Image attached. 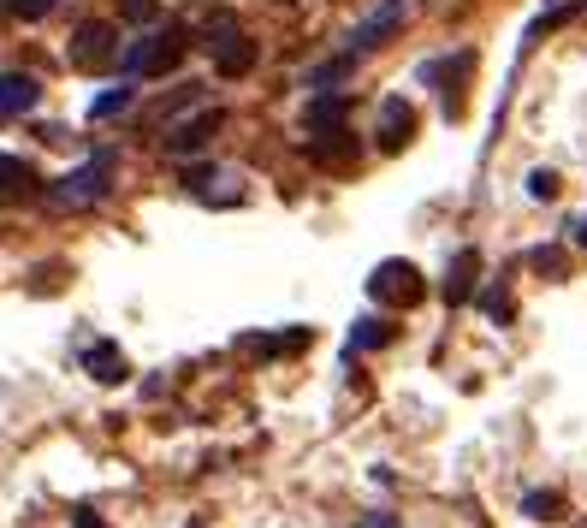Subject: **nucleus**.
<instances>
[{
    "mask_svg": "<svg viewBox=\"0 0 587 528\" xmlns=\"http://www.w3.org/2000/svg\"><path fill=\"white\" fill-rule=\"evenodd\" d=\"M42 101V83L31 71H0V120H19V113H31Z\"/></svg>",
    "mask_w": 587,
    "mask_h": 528,
    "instance_id": "9",
    "label": "nucleus"
},
{
    "mask_svg": "<svg viewBox=\"0 0 587 528\" xmlns=\"http://www.w3.org/2000/svg\"><path fill=\"white\" fill-rule=\"evenodd\" d=\"M71 528H108V523H101V517H95V510H83V517H78V523H71Z\"/></svg>",
    "mask_w": 587,
    "mask_h": 528,
    "instance_id": "26",
    "label": "nucleus"
},
{
    "mask_svg": "<svg viewBox=\"0 0 587 528\" xmlns=\"http://www.w3.org/2000/svg\"><path fill=\"white\" fill-rule=\"evenodd\" d=\"M582 12V0H569V7H557V12H546V19H534V31H528V42H540L546 31H557V24H569Z\"/></svg>",
    "mask_w": 587,
    "mask_h": 528,
    "instance_id": "21",
    "label": "nucleus"
},
{
    "mask_svg": "<svg viewBox=\"0 0 587 528\" xmlns=\"http://www.w3.org/2000/svg\"><path fill=\"white\" fill-rule=\"evenodd\" d=\"M369 297L374 303H386V310H416L421 297H428V280H421V268L416 261H380V268L369 273Z\"/></svg>",
    "mask_w": 587,
    "mask_h": 528,
    "instance_id": "3",
    "label": "nucleus"
},
{
    "mask_svg": "<svg viewBox=\"0 0 587 528\" xmlns=\"http://www.w3.org/2000/svg\"><path fill=\"white\" fill-rule=\"evenodd\" d=\"M398 31H404V0H380L369 19H362L357 31H350V48H345V54H357V60H362V54L386 48V42L398 36Z\"/></svg>",
    "mask_w": 587,
    "mask_h": 528,
    "instance_id": "6",
    "label": "nucleus"
},
{
    "mask_svg": "<svg viewBox=\"0 0 587 528\" xmlns=\"http://www.w3.org/2000/svg\"><path fill=\"white\" fill-rule=\"evenodd\" d=\"M315 333L309 327H297V333H279V339H244V350L249 357H285V350H303Z\"/></svg>",
    "mask_w": 587,
    "mask_h": 528,
    "instance_id": "16",
    "label": "nucleus"
},
{
    "mask_svg": "<svg viewBox=\"0 0 587 528\" xmlns=\"http://www.w3.org/2000/svg\"><path fill=\"white\" fill-rule=\"evenodd\" d=\"M374 137H380V149L386 155H398L409 137H416V108H409L404 96H386L380 101V125H374Z\"/></svg>",
    "mask_w": 587,
    "mask_h": 528,
    "instance_id": "8",
    "label": "nucleus"
},
{
    "mask_svg": "<svg viewBox=\"0 0 587 528\" xmlns=\"http://www.w3.org/2000/svg\"><path fill=\"white\" fill-rule=\"evenodd\" d=\"M83 369H90V374L101 380V386H120V380L131 374V369H125V350H120V345H108V339L83 350Z\"/></svg>",
    "mask_w": 587,
    "mask_h": 528,
    "instance_id": "13",
    "label": "nucleus"
},
{
    "mask_svg": "<svg viewBox=\"0 0 587 528\" xmlns=\"http://www.w3.org/2000/svg\"><path fill=\"white\" fill-rule=\"evenodd\" d=\"M481 310H487L493 321H510V297H505V291H487V297H481Z\"/></svg>",
    "mask_w": 587,
    "mask_h": 528,
    "instance_id": "24",
    "label": "nucleus"
},
{
    "mask_svg": "<svg viewBox=\"0 0 587 528\" xmlns=\"http://www.w3.org/2000/svg\"><path fill=\"white\" fill-rule=\"evenodd\" d=\"M309 160H315V167H350V160H357V137H350L345 125L309 131Z\"/></svg>",
    "mask_w": 587,
    "mask_h": 528,
    "instance_id": "10",
    "label": "nucleus"
},
{
    "mask_svg": "<svg viewBox=\"0 0 587 528\" xmlns=\"http://www.w3.org/2000/svg\"><path fill=\"white\" fill-rule=\"evenodd\" d=\"M42 179H36V167L31 160H19V155H0V196H31Z\"/></svg>",
    "mask_w": 587,
    "mask_h": 528,
    "instance_id": "15",
    "label": "nucleus"
},
{
    "mask_svg": "<svg viewBox=\"0 0 587 528\" xmlns=\"http://www.w3.org/2000/svg\"><path fill=\"white\" fill-rule=\"evenodd\" d=\"M113 60H120V31H113L108 19L78 24V36H71V66L78 71H108Z\"/></svg>",
    "mask_w": 587,
    "mask_h": 528,
    "instance_id": "5",
    "label": "nucleus"
},
{
    "mask_svg": "<svg viewBox=\"0 0 587 528\" xmlns=\"http://www.w3.org/2000/svg\"><path fill=\"white\" fill-rule=\"evenodd\" d=\"M219 125H226V113H219V108H202L196 120H179V125L167 131V149H172V155H202V149L219 137Z\"/></svg>",
    "mask_w": 587,
    "mask_h": 528,
    "instance_id": "7",
    "label": "nucleus"
},
{
    "mask_svg": "<svg viewBox=\"0 0 587 528\" xmlns=\"http://www.w3.org/2000/svg\"><path fill=\"white\" fill-rule=\"evenodd\" d=\"M202 48L214 54L219 78H249V71H256V42L244 36V24L232 19V12H214V19L202 24Z\"/></svg>",
    "mask_w": 587,
    "mask_h": 528,
    "instance_id": "1",
    "label": "nucleus"
},
{
    "mask_svg": "<svg viewBox=\"0 0 587 528\" xmlns=\"http://www.w3.org/2000/svg\"><path fill=\"white\" fill-rule=\"evenodd\" d=\"M469 66H475V54H458V60H439V66L421 71L428 83H445V113H451V120L463 113V90H458V83L469 78Z\"/></svg>",
    "mask_w": 587,
    "mask_h": 528,
    "instance_id": "12",
    "label": "nucleus"
},
{
    "mask_svg": "<svg viewBox=\"0 0 587 528\" xmlns=\"http://www.w3.org/2000/svg\"><path fill=\"white\" fill-rule=\"evenodd\" d=\"M380 345H392V327L386 321H357V333H350V350H380Z\"/></svg>",
    "mask_w": 587,
    "mask_h": 528,
    "instance_id": "17",
    "label": "nucleus"
},
{
    "mask_svg": "<svg viewBox=\"0 0 587 528\" xmlns=\"http://www.w3.org/2000/svg\"><path fill=\"white\" fill-rule=\"evenodd\" d=\"M481 285V249H458L445 268V303H469Z\"/></svg>",
    "mask_w": 587,
    "mask_h": 528,
    "instance_id": "11",
    "label": "nucleus"
},
{
    "mask_svg": "<svg viewBox=\"0 0 587 528\" xmlns=\"http://www.w3.org/2000/svg\"><path fill=\"white\" fill-rule=\"evenodd\" d=\"M120 12L131 24H149V19H160V0H120Z\"/></svg>",
    "mask_w": 587,
    "mask_h": 528,
    "instance_id": "23",
    "label": "nucleus"
},
{
    "mask_svg": "<svg viewBox=\"0 0 587 528\" xmlns=\"http://www.w3.org/2000/svg\"><path fill=\"white\" fill-rule=\"evenodd\" d=\"M522 510H528L534 523H557V517H564V498H557V493H528Z\"/></svg>",
    "mask_w": 587,
    "mask_h": 528,
    "instance_id": "18",
    "label": "nucleus"
},
{
    "mask_svg": "<svg viewBox=\"0 0 587 528\" xmlns=\"http://www.w3.org/2000/svg\"><path fill=\"white\" fill-rule=\"evenodd\" d=\"M350 66H357V54H339V60L315 66V71H309V83H315V90H327V83H345V78H350Z\"/></svg>",
    "mask_w": 587,
    "mask_h": 528,
    "instance_id": "19",
    "label": "nucleus"
},
{
    "mask_svg": "<svg viewBox=\"0 0 587 528\" xmlns=\"http://www.w3.org/2000/svg\"><path fill=\"white\" fill-rule=\"evenodd\" d=\"M125 108H131V90H108V96L90 101V120H113V113H125Z\"/></svg>",
    "mask_w": 587,
    "mask_h": 528,
    "instance_id": "20",
    "label": "nucleus"
},
{
    "mask_svg": "<svg viewBox=\"0 0 587 528\" xmlns=\"http://www.w3.org/2000/svg\"><path fill=\"white\" fill-rule=\"evenodd\" d=\"M357 528H398V523H392V517H362Z\"/></svg>",
    "mask_w": 587,
    "mask_h": 528,
    "instance_id": "27",
    "label": "nucleus"
},
{
    "mask_svg": "<svg viewBox=\"0 0 587 528\" xmlns=\"http://www.w3.org/2000/svg\"><path fill=\"white\" fill-rule=\"evenodd\" d=\"M184 48H190V31H184V24H160V31H149L137 48L125 54V66L137 71V78H167V71H179Z\"/></svg>",
    "mask_w": 587,
    "mask_h": 528,
    "instance_id": "2",
    "label": "nucleus"
},
{
    "mask_svg": "<svg viewBox=\"0 0 587 528\" xmlns=\"http://www.w3.org/2000/svg\"><path fill=\"white\" fill-rule=\"evenodd\" d=\"M528 196H534V202H552V196H557V172H546V167L528 172Z\"/></svg>",
    "mask_w": 587,
    "mask_h": 528,
    "instance_id": "22",
    "label": "nucleus"
},
{
    "mask_svg": "<svg viewBox=\"0 0 587 528\" xmlns=\"http://www.w3.org/2000/svg\"><path fill=\"white\" fill-rule=\"evenodd\" d=\"M108 190H113V155H95L90 167L66 172V179L54 184V202H60V209H90V202H101Z\"/></svg>",
    "mask_w": 587,
    "mask_h": 528,
    "instance_id": "4",
    "label": "nucleus"
},
{
    "mask_svg": "<svg viewBox=\"0 0 587 528\" xmlns=\"http://www.w3.org/2000/svg\"><path fill=\"white\" fill-rule=\"evenodd\" d=\"M48 7H54V0H19V19H42Z\"/></svg>",
    "mask_w": 587,
    "mask_h": 528,
    "instance_id": "25",
    "label": "nucleus"
},
{
    "mask_svg": "<svg viewBox=\"0 0 587 528\" xmlns=\"http://www.w3.org/2000/svg\"><path fill=\"white\" fill-rule=\"evenodd\" d=\"M345 113H350V101H345V96L320 90V96L309 101V113H303V131H332V125H345Z\"/></svg>",
    "mask_w": 587,
    "mask_h": 528,
    "instance_id": "14",
    "label": "nucleus"
}]
</instances>
